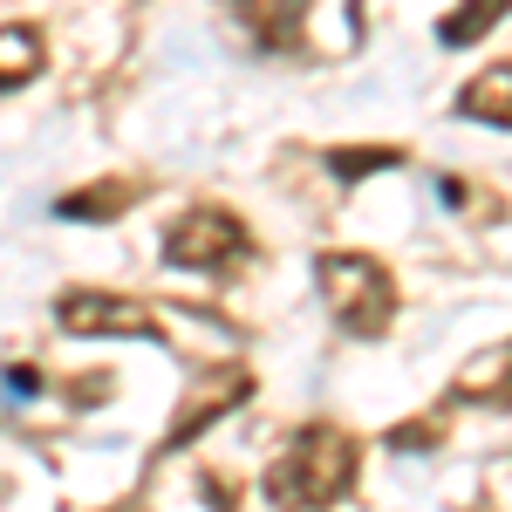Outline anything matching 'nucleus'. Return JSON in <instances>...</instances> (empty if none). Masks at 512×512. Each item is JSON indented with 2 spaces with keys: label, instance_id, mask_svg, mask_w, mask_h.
I'll use <instances>...</instances> for the list:
<instances>
[{
  "label": "nucleus",
  "instance_id": "nucleus-7",
  "mask_svg": "<svg viewBox=\"0 0 512 512\" xmlns=\"http://www.w3.org/2000/svg\"><path fill=\"white\" fill-rule=\"evenodd\" d=\"M485 403V410H512V335L499 342V349L472 355L458 376H451V390H444V403Z\"/></svg>",
  "mask_w": 512,
  "mask_h": 512
},
{
  "label": "nucleus",
  "instance_id": "nucleus-11",
  "mask_svg": "<svg viewBox=\"0 0 512 512\" xmlns=\"http://www.w3.org/2000/svg\"><path fill=\"white\" fill-rule=\"evenodd\" d=\"M506 14H512V0H458V7H444L437 41H444V48H472V41H485Z\"/></svg>",
  "mask_w": 512,
  "mask_h": 512
},
{
  "label": "nucleus",
  "instance_id": "nucleus-1",
  "mask_svg": "<svg viewBox=\"0 0 512 512\" xmlns=\"http://www.w3.org/2000/svg\"><path fill=\"white\" fill-rule=\"evenodd\" d=\"M355 465H362V451H355L349 431L308 424V431L287 437V451L267 465V485H260V492H267V506H280V512H321L355 485Z\"/></svg>",
  "mask_w": 512,
  "mask_h": 512
},
{
  "label": "nucleus",
  "instance_id": "nucleus-13",
  "mask_svg": "<svg viewBox=\"0 0 512 512\" xmlns=\"http://www.w3.org/2000/svg\"><path fill=\"white\" fill-rule=\"evenodd\" d=\"M444 410H451V403H437V417H424V424H396L390 444L396 451H431L437 437H444Z\"/></svg>",
  "mask_w": 512,
  "mask_h": 512
},
{
  "label": "nucleus",
  "instance_id": "nucleus-5",
  "mask_svg": "<svg viewBox=\"0 0 512 512\" xmlns=\"http://www.w3.org/2000/svg\"><path fill=\"white\" fill-rule=\"evenodd\" d=\"M239 396H253V376H246L239 362H226V369H219V376H212L205 390H192V396H185V410H178V424L164 431L158 458H171V451H185V444H192V437L205 431V424H219V417L233 410Z\"/></svg>",
  "mask_w": 512,
  "mask_h": 512
},
{
  "label": "nucleus",
  "instance_id": "nucleus-14",
  "mask_svg": "<svg viewBox=\"0 0 512 512\" xmlns=\"http://www.w3.org/2000/svg\"><path fill=\"white\" fill-rule=\"evenodd\" d=\"M7 390L14 396H41V376L35 369H7Z\"/></svg>",
  "mask_w": 512,
  "mask_h": 512
},
{
  "label": "nucleus",
  "instance_id": "nucleus-9",
  "mask_svg": "<svg viewBox=\"0 0 512 512\" xmlns=\"http://www.w3.org/2000/svg\"><path fill=\"white\" fill-rule=\"evenodd\" d=\"M144 198V185L137 178H103V185H89V192H62L55 198V219H89V226H110V219H123L130 205Z\"/></svg>",
  "mask_w": 512,
  "mask_h": 512
},
{
  "label": "nucleus",
  "instance_id": "nucleus-2",
  "mask_svg": "<svg viewBox=\"0 0 512 512\" xmlns=\"http://www.w3.org/2000/svg\"><path fill=\"white\" fill-rule=\"evenodd\" d=\"M315 280H321V301H328V315H335L342 335H355V342H383L390 335L396 280L383 260H369V253H321Z\"/></svg>",
  "mask_w": 512,
  "mask_h": 512
},
{
  "label": "nucleus",
  "instance_id": "nucleus-4",
  "mask_svg": "<svg viewBox=\"0 0 512 512\" xmlns=\"http://www.w3.org/2000/svg\"><path fill=\"white\" fill-rule=\"evenodd\" d=\"M55 321H62V335H123V342H164L158 321L144 301H130V294H110V287H69V294H55Z\"/></svg>",
  "mask_w": 512,
  "mask_h": 512
},
{
  "label": "nucleus",
  "instance_id": "nucleus-8",
  "mask_svg": "<svg viewBox=\"0 0 512 512\" xmlns=\"http://www.w3.org/2000/svg\"><path fill=\"white\" fill-rule=\"evenodd\" d=\"M458 117L485 123V130H512V62H492L458 89Z\"/></svg>",
  "mask_w": 512,
  "mask_h": 512
},
{
  "label": "nucleus",
  "instance_id": "nucleus-12",
  "mask_svg": "<svg viewBox=\"0 0 512 512\" xmlns=\"http://www.w3.org/2000/svg\"><path fill=\"white\" fill-rule=\"evenodd\" d=\"M403 151L396 144H335L328 151V171H335V185H362V178H376V171H396Z\"/></svg>",
  "mask_w": 512,
  "mask_h": 512
},
{
  "label": "nucleus",
  "instance_id": "nucleus-3",
  "mask_svg": "<svg viewBox=\"0 0 512 512\" xmlns=\"http://www.w3.org/2000/svg\"><path fill=\"white\" fill-rule=\"evenodd\" d=\"M246 226H239L226 205H192L164 226V267H185V274H226L246 260Z\"/></svg>",
  "mask_w": 512,
  "mask_h": 512
},
{
  "label": "nucleus",
  "instance_id": "nucleus-15",
  "mask_svg": "<svg viewBox=\"0 0 512 512\" xmlns=\"http://www.w3.org/2000/svg\"><path fill=\"white\" fill-rule=\"evenodd\" d=\"M437 198H444V205H465V178L444 171V178H437Z\"/></svg>",
  "mask_w": 512,
  "mask_h": 512
},
{
  "label": "nucleus",
  "instance_id": "nucleus-6",
  "mask_svg": "<svg viewBox=\"0 0 512 512\" xmlns=\"http://www.w3.org/2000/svg\"><path fill=\"white\" fill-rule=\"evenodd\" d=\"M233 14L253 35V48H267V55H287L308 35V0H233Z\"/></svg>",
  "mask_w": 512,
  "mask_h": 512
},
{
  "label": "nucleus",
  "instance_id": "nucleus-10",
  "mask_svg": "<svg viewBox=\"0 0 512 512\" xmlns=\"http://www.w3.org/2000/svg\"><path fill=\"white\" fill-rule=\"evenodd\" d=\"M41 62H48V48H41L35 21H0V96L21 89V82H35Z\"/></svg>",
  "mask_w": 512,
  "mask_h": 512
}]
</instances>
